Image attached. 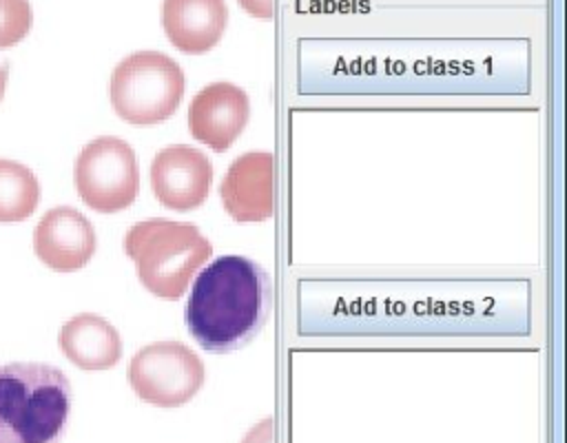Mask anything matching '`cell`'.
Here are the masks:
<instances>
[{
  "label": "cell",
  "mask_w": 567,
  "mask_h": 443,
  "mask_svg": "<svg viewBox=\"0 0 567 443\" xmlns=\"http://www.w3.org/2000/svg\"><path fill=\"white\" fill-rule=\"evenodd\" d=\"M210 159L188 144H171L151 162V188L155 199L177 213L199 208L213 186Z\"/></svg>",
  "instance_id": "52a82bcc"
},
{
  "label": "cell",
  "mask_w": 567,
  "mask_h": 443,
  "mask_svg": "<svg viewBox=\"0 0 567 443\" xmlns=\"http://www.w3.org/2000/svg\"><path fill=\"white\" fill-rule=\"evenodd\" d=\"M162 27L177 51L206 53L228 27L226 0H162Z\"/></svg>",
  "instance_id": "8fae6325"
},
{
  "label": "cell",
  "mask_w": 567,
  "mask_h": 443,
  "mask_svg": "<svg viewBox=\"0 0 567 443\" xmlns=\"http://www.w3.org/2000/svg\"><path fill=\"white\" fill-rule=\"evenodd\" d=\"M93 224L71 206H55L42 215L33 230L38 259L55 272H75L95 255Z\"/></svg>",
  "instance_id": "30bf717a"
},
{
  "label": "cell",
  "mask_w": 567,
  "mask_h": 443,
  "mask_svg": "<svg viewBox=\"0 0 567 443\" xmlns=\"http://www.w3.org/2000/svg\"><path fill=\"white\" fill-rule=\"evenodd\" d=\"M204 361L182 341H153L142 346L126 370L133 392L157 408H179L195 399L204 385Z\"/></svg>",
  "instance_id": "8992f818"
},
{
  "label": "cell",
  "mask_w": 567,
  "mask_h": 443,
  "mask_svg": "<svg viewBox=\"0 0 567 443\" xmlns=\"http://www.w3.org/2000/svg\"><path fill=\"white\" fill-rule=\"evenodd\" d=\"M64 357L82 370H109L122 359L120 332L100 315L80 312L58 332Z\"/></svg>",
  "instance_id": "7c38bea8"
},
{
  "label": "cell",
  "mask_w": 567,
  "mask_h": 443,
  "mask_svg": "<svg viewBox=\"0 0 567 443\" xmlns=\"http://www.w3.org/2000/svg\"><path fill=\"white\" fill-rule=\"evenodd\" d=\"M272 430H275V421L270 416H266L250 427V432L241 439V443H275Z\"/></svg>",
  "instance_id": "9a60e30c"
},
{
  "label": "cell",
  "mask_w": 567,
  "mask_h": 443,
  "mask_svg": "<svg viewBox=\"0 0 567 443\" xmlns=\"http://www.w3.org/2000/svg\"><path fill=\"white\" fill-rule=\"evenodd\" d=\"M184 89V71L171 55L135 51L115 64L109 97L120 120L135 126H153L175 115Z\"/></svg>",
  "instance_id": "277c9868"
},
{
  "label": "cell",
  "mask_w": 567,
  "mask_h": 443,
  "mask_svg": "<svg viewBox=\"0 0 567 443\" xmlns=\"http://www.w3.org/2000/svg\"><path fill=\"white\" fill-rule=\"evenodd\" d=\"M29 0H0V49L18 44L31 29Z\"/></svg>",
  "instance_id": "5bb4252c"
},
{
  "label": "cell",
  "mask_w": 567,
  "mask_h": 443,
  "mask_svg": "<svg viewBox=\"0 0 567 443\" xmlns=\"http://www.w3.org/2000/svg\"><path fill=\"white\" fill-rule=\"evenodd\" d=\"M239 7L252 16V18H261L268 20L272 18V9H275V0H237Z\"/></svg>",
  "instance_id": "2e32d148"
},
{
  "label": "cell",
  "mask_w": 567,
  "mask_h": 443,
  "mask_svg": "<svg viewBox=\"0 0 567 443\" xmlns=\"http://www.w3.org/2000/svg\"><path fill=\"white\" fill-rule=\"evenodd\" d=\"M272 303V279L266 268L244 255H221L197 272L184 321L199 348L224 354L259 334Z\"/></svg>",
  "instance_id": "6da1fadb"
},
{
  "label": "cell",
  "mask_w": 567,
  "mask_h": 443,
  "mask_svg": "<svg viewBox=\"0 0 567 443\" xmlns=\"http://www.w3.org/2000/svg\"><path fill=\"white\" fill-rule=\"evenodd\" d=\"M71 412L66 374L47 363L0 368V443H60Z\"/></svg>",
  "instance_id": "7a4b0ae2"
},
{
  "label": "cell",
  "mask_w": 567,
  "mask_h": 443,
  "mask_svg": "<svg viewBox=\"0 0 567 443\" xmlns=\"http://www.w3.org/2000/svg\"><path fill=\"white\" fill-rule=\"evenodd\" d=\"M124 253L135 264L137 279L151 295L175 301L210 259L213 244L195 224L151 217L126 230Z\"/></svg>",
  "instance_id": "3957f363"
},
{
  "label": "cell",
  "mask_w": 567,
  "mask_h": 443,
  "mask_svg": "<svg viewBox=\"0 0 567 443\" xmlns=\"http://www.w3.org/2000/svg\"><path fill=\"white\" fill-rule=\"evenodd\" d=\"M275 159L270 151L239 155L219 184L224 210L237 224H259L275 210Z\"/></svg>",
  "instance_id": "9c48e42d"
},
{
  "label": "cell",
  "mask_w": 567,
  "mask_h": 443,
  "mask_svg": "<svg viewBox=\"0 0 567 443\" xmlns=\"http://www.w3.org/2000/svg\"><path fill=\"white\" fill-rule=\"evenodd\" d=\"M73 182L80 199L97 213H120L140 193V166L128 142L115 135L91 140L73 166Z\"/></svg>",
  "instance_id": "5b68a950"
},
{
  "label": "cell",
  "mask_w": 567,
  "mask_h": 443,
  "mask_svg": "<svg viewBox=\"0 0 567 443\" xmlns=\"http://www.w3.org/2000/svg\"><path fill=\"white\" fill-rule=\"evenodd\" d=\"M4 86H7V66H0V100L4 95Z\"/></svg>",
  "instance_id": "e0dca14e"
},
{
  "label": "cell",
  "mask_w": 567,
  "mask_h": 443,
  "mask_svg": "<svg viewBox=\"0 0 567 443\" xmlns=\"http://www.w3.org/2000/svg\"><path fill=\"white\" fill-rule=\"evenodd\" d=\"M250 117L248 93L226 80L210 82L188 104V131L208 148L224 153L244 133Z\"/></svg>",
  "instance_id": "ba28073f"
},
{
  "label": "cell",
  "mask_w": 567,
  "mask_h": 443,
  "mask_svg": "<svg viewBox=\"0 0 567 443\" xmlns=\"http://www.w3.org/2000/svg\"><path fill=\"white\" fill-rule=\"evenodd\" d=\"M40 202V184L31 168L13 159H0V224H16L33 215Z\"/></svg>",
  "instance_id": "4fadbf2b"
}]
</instances>
